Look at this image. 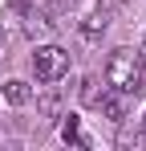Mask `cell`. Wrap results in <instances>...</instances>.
Here are the masks:
<instances>
[{"label":"cell","instance_id":"cell-9","mask_svg":"<svg viewBox=\"0 0 146 151\" xmlns=\"http://www.w3.org/2000/svg\"><path fill=\"white\" fill-rule=\"evenodd\" d=\"M138 143H146V114H142V123H138Z\"/></svg>","mask_w":146,"mask_h":151},{"label":"cell","instance_id":"cell-6","mask_svg":"<svg viewBox=\"0 0 146 151\" xmlns=\"http://www.w3.org/2000/svg\"><path fill=\"white\" fill-rule=\"evenodd\" d=\"M61 139H65V143H81V123H77V114H65V123H61Z\"/></svg>","mask_w":146,"mask_h":151},{"label":"cell","instance_id":"cell-2","mask_svg":"<svg viewBox=\"0 0 146 151\" xmlns=\"http://www.w3.org/2000/svg\"><path fill=\"white\" fill-rule=\"evenodd\" d=\"M33 74H37V82H45V86H57L61 78L69 74V49H61V45H37Z\"/></svg>","mask_w":146,"mask_h":151},{"label":"cell","instance_id":"cell-3","mask_svg":"<svg viewBox=\"0 0 146 151\" xmlns=\"http://www.w3.org/2000/svg\"><path fill=\"white\" fill-rule=\"evenodd\" d=\"M97 110H101L110 123H126V90H114V86H110V94L101 90V98H97Z\"/></svg>","mask_w":146,"mask_h":151},{"label":"cell","instance_id":"cell-10","mask_svg":"<svg viewBox=\"0 0 146 151\" xmlns=\"http://www.w3.org/2000/svg\"><path fill=\"white\" fill-rule=\"evenodd\" d=\"M0 25H4V21H0Z\"/></svg>","mask_w":146,"mask_h":151},{"label":"cell","instance_id":"cell-4","mask_svg":"<svg viewBox=\"0 0 146 151\" xmlns=\"http://www.w3.org/2000/svg\"><path fill=\"white\" fill-rule=\"evenodd\" d=\"M106 25H110V17H101L94 8V17H85V25H81V37H85V41H97V37L106 33Z\"/></svg>","mask_w":146,"mask_h":151},{"label":"cell","instance_id":"cell-1","mask_svg":"<svg viewBox=\"0 0 146 151\" xmlns=\"http://www.w3.org/2000/svg\"><path fill=\"white\" fill-rule=\"evenodd\" d=\"M142 53L138 49H114L110 53V61H106V86H114V90H126V94H138L142 86Z\"/></svg>","mask_w":146,"mask_h":151},{"label":"cell","instance_id":"cell-7","mask_svg":"<svg viewBox=\"0 0 146 151\" xmlns=\"http://www.w3.org/2000/svg\"><path fill=\"white\" fill-rule=\"evenodd\" d=\"M77 94H81L85 106H97V98H101V94H97V78H81V90H77Z\"/></svg>","mask_w":146,"mask_h":151},{"label":"cell","instance_id":"cell-8","mask_svg":"<svg viewBox=\"0 0 146 151\" xmlns=\"http://www.w3.org/2000/svg\"><path fill=\"white\" fill-rule=\"evenodd\" d=\"M57 102H61V94H57V90H49L45 98H41V110H45V114H53V110H57Z\"/></svg>","mask_w":146,"mask_h":151},{"label":"cell","instance_id":"cell-5","mask_svg":"<svg viewBox=\"0 0 146 151\" xmlns=\"http://www.w3.org/2000/svg\"><path fill=\"white\" fill-rule=\"evenodd\" d=\"M4 98L12 102V106H24V102L33 98V90H28V82H8L4 86Z\"/></svg>","mask_w":146,"mask_h":151}]
</instances>
